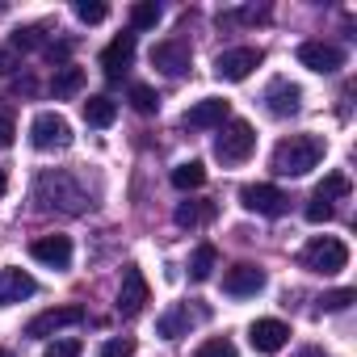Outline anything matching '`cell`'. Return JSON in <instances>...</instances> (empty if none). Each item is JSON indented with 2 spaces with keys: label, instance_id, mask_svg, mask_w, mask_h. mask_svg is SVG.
Masks as SVG:
<instances>
[{
  "label": "cell",
  "instance_id": "cell-1",
  "mask_svg": "<svg viewBox=\"0 0 357 357\" xmlns=\"http://www.w3.org/2000/svg\"><path fill=\"white\" fill-rule=\"evenodd\" d=\"M34 202H43L47 211H59V215H84L89 211V190L68 168H47L34 181Z\"/></svg>",
  "mask_w": 357,
  "mask_h": 357
},
{
  "label": "cell",
  "instance_id": "cell-2",
  "mask_svg": "<svg viewBox=\"0 0 357 357\" xmlns=\"http://www.w3.org/2000/svg\"><path fill=\"white\" fill-rule=\"evenodd\" d=\"M328 155V143L319 135H290L273 147L269 155V168L278 176H307L311 168H319V160Z\"/></svg>",
  "mask_w": 357,
  "mask_h": 357
},
{
  "label": "cell",
  "instance_id": "cell-3",
  "mask_svg": "<svg viewBox=\"0 0 357 357\" xmlns=\"http://www.w3.org/2000/svg\"><path fill=\"white\" fill-rule=\"evenodd\" d=\"M298 265L311 269V273H324V278H336L344 265H349V244L336 240V236H311L298 252Z\"/></svg>",
  "mask_w": 357,
  "mask_h": 357
},
{
  "label": "cell",
  "instance_id": "cell-4",
  "mask_svg": "<svg viewBox=\"0 0 357 357\" xmlns=\"http://www.w3.org/2000/svg\"><path fill=\"white\" fill-rule=\"evenodd\" d=\"M252 151H257V130H252V122H244V118H227V122L219 126L215 155H219L223 164H244Z\"/></svg>",
  "mask_w": 357,
  "mask_h": 357
},
{
  "label": "cell",
  "instance_id": "cell-5",
  "mask_svg": "<svg viewBox=\"0 0 357 357\" xmlns=\"http://www.w3.org/2000/svg\"><path fill=\"white\" fill-rule=\"evenodd\" d=\"M30 143L38 151H68L72 147V122L63 114H55V109H43L30 122Z\"/></svg>",
  "mask_w": 357,
  "mask_h": 357
},
{
  "label": "cell",
  "instance_id": "cell-6",
  "mask_svg": "<svg viewBox=\"0 0 357 357\" xmlns=\"http://www.w3.org/2000/svg\"><path fill=\"white\" fill-rule=\"evenodd\" d=\"M261 47H231L223 55H215V76L227 80V84H240L252 76V68H261Z\"/></svg>",
  "mask_w": 357,
  "mask_h": 357
},
{
  "label": "cell",
  "instance_id": "cell-7",
  "mask_svg": "<svg viewBox=\"0 0 357 357\" xmlns=\"http://www.w3.org/2000/svg\"><path fill=\"white\" fill-rule=\"evenodd\" d=\"M76 324H84V307L68 303V307H51V311L34 315V319L26 324V336L47 340V336H55V332H63V328H76Z\"/></svg>",
  "mask_w": 357,
  "mask_h": 357
},
{
  "label": "cell",
  "instance_id": "cell-8",
  "mask_svg": "<svg viewBox=\"0 0 357 357\" xmlns=\"http://www.w3.org/2000/svg\"><path fill=\"white\" fill-rule=\"evenodd\" d=\"M240 202H244V211H252V215H265V219H278V215H286L290 211V198L278 190V185H244L240 190Z\"/></svg>",
  "mask_w": 357,
  "mask_h": 357
},
{
  "label": "cell",
  "instance_id": "cell-9",
  "mask_svg": "<svg viewBox=\"0 0 357 357\" xmlns=\"http://www.w3.org/2000/svg\"><path fill=\"white\" fill-rule=\"evenodd\" d=\"M190 59H194V51H190L185 38H164V43L151 47V68H160L164 76H185Z\"/></svg>",
  "mask_w": 357,
  "mask_h": 357
},
{
  "label": "cell",
  "instance_id": "cell-10",
  "mask_svg": "<svg viewBox=\"0 0 357 357\" xmlns=\"http://www.w3.org/2000/svg\"><path fill=\"white\" fill-rule=\"evenodd\" d=\"M147 298H151V286H147L143 269H135V265H130V269L122 273V286H118V303H114V307H118V315H126V319H130V315H139V311L147 307Z\"/></svg>",
  "mask_w": 357,
  "mask_h": 357
},
{
  "label": "cell",
  "instance_id": "cell-11",
  "mask_svg": "<svg viewBox=\"0 0 357 357\" xmlns=\"http://www.w3.org/2000/svg\"><path fill=\"white\" fill-rule=\"evenodd\" d=\"M298 63L307 72H319V76H332L344 68V51L336 43H303L298 47Z\"/></svg>",
  "mask_w": 357,
  "mask_h": 357
},
{
  "label": "cell",
  "instance_id": "cell-12",
  "mask_svg": "<svg viewBox=\"0 0 357 357\" xmlns=\"http://www.w3.org/2000/svg\"><path fill=\"white\" fill-rule=\"evenodd\" d=\"M261 290H265V269H257L248 261H240L223 273V294H231V298H257Z\"/></svg>",
  "mask_w": 357,
  "mask_h": 357
},
{
  "label": "cell",
  "instance_id": "cell-13",
  "mask_svg": "<svg viewBox=\"0 0 357 357\" xmlns=\"http://www.w3.org/2000/svg\"><path fill=\"white\" fill-rule=\"evenodd\" d=\"M227 118H231V101H223V97H202L194 109H185L190 130H219Z\"/></svg>",
  "mask_w": 357,
  "mask_h": 357
},
{
  "label": "cell",
  "instance_id": "cell-14",
  "mask_svg": "<svg viewBox=\"0 0 357 357\" xmlns=\"http://www.w3.org/2000/svg\"><path fill=\"white\" fill-rule=\"evenodd\" d=\"M198 319H206V311H190V303H172V307L155 319V332H160L164 340H176V336H190V328H194Z\"/></svg>",
  "mask_w": 357,
  "mask_h": 357
},
{
  "label": "cell",
  "instance_id": "cell-15",
  "mask_svg": "<svg viewBox=\"0 0 357 357\" xmlns=\"http://www.w3.org/2000/svg\"><path fill=\"white\" fill-rule=\"evenodd\" d=\"M130 63H135V34H118L101 51V72H105V80H122Z\"/></svg>",
  "mask_w": 357,
  "mask_h": 357
},
{
  "label": "cell",
  "instance_id": "cell-16",
  "mask_svg": "<svg viewBox=\"0 0 357 357\" xmlns=\"http://www.w3.org/2000/svg\"><path fill=\"white\" fill-rule=\"evenodd\" d=\"M298 105H303V89L298 84H290V80H269V89H265V109L273 114V118H290V114H298Z\"/></svg>",
  "mask_w": 357,
  "mask_h": 357
},
{
  "label": "cell",
  "instance_id": "cell-17",
  "mask_svg": "<svg viewBox=\"0 0 357 357\" xmlns=\"http://www.w3.org/2000/svg\"><path fill=\"white\" fill-rule=\"evenodd\" d=\"M30 257L47 269H68L72 265V240L68 236H43L30 244Z\"/></svg>",
  "mask_w": 357,
  "mask_h": 357
},
{
  "label": "cell",
  "instance_id": "cell-18",
  "mask_svg": "<svg viewBox=\"0 0 357 357\" xmlns=\"http://www.w3.org/2000/svg\"><path fill=\"white\" fill-rule=\"evenodd\" d=\"M38 294V282L26 273V269H0V307H13L22 298H34Z\"/></svg>",
  "mask_w": 357,
  "mask_h": 357
},
{
  "label": "cell",
  "instance_id": "cell-19",
  "mask_svg": "<svg viewBox=\"0 0 357 357\" xmlns=\"http://www.w3.org/2000/svg\"><path fill=\"white\" fill-rule=\"evenodd\" d=\"M286 340H290V328L282 319H257L248 328V344L257 353H278V349H286Z\"/></svg>",
  "mask_w": 357,
  "mask_h": 357
},
{
  "label": "cell",
  "instance_id": "cell-20",
  "mask_svg": "<svg viewBox=\"0 0 357 357\" xmlns=\"http://www.w3.org/2000/svg\"><path fill=\"white\" fill-rule=\"evenodd\" d=\"M215 215H219V206L215 202H206V198H190V202H181L172 211V223L176 227H206V223H215Z\"/></svg>",
  "mask_w": 357,
  "mask_h": 357
},
{
  "label": "cell",
  "instance_id": "cell-21",
  "mask_svg": "<svg viewBox=\"0 0 357 357\" xmlns=\"http://www.w3.org/2000/svg\"><path fill=\"white\" fill-rule=\"evenodd\" d=\"M51 93H55V101H72V97H80V93H84V68H76V63L55 68V76H51Z\"/></svg>",
  "mask_w": 357,
  "mask_h": 357
},
{
  "label": "cell",
  "instance_id": "cell-22",
  "mask_svg": "<svg viewBox=\"0 0 357 357\" xmlns=\"http://www.w3.org/2000/svg\"><path fill=\"white\" fill-rule=\"evenodd\" d=\"M198 185H206V164H202V160H185V164L172 168V190L190 194V190H198Z\"/></svg>",
  "mask_w": 357,
  "mask_h": 357
},
{
  "label": "cell",
  "instance_id": "cell-23",
  "mask_svg": "<svg viewBox=\"0 0 357 357\" xmlns=\"http://www.w3.org/2000/svg\"><path fill=\"white\" fill-rule=\"evenodd\" d=\"M114 118H118V101H114V97L97 93V97L84 101V122H89V126H114Z\"/></svg>",
  "mask_w": 357,
  "mask_h": 357
},
{
  "label": "cell",
  "instance_id": "cell-24",
  "mask_svg": "<svg viewBox=\"0 0 357 357\" xmlns=\"http://www.w3.org/2000/svg\"><path fill=\"white\" fill-rule=\"evenodd\" d=\"M219 265V248L215 244H198L194 257H190V282H206Z\"/></svg>",
  "mask_w": 357,
  "mask_h": 357
},
{
  "label": "cell",
  "instance_id": "cell-25",
  "mask_svg": "<svg viewBox=\"0 0 357 357\" xmlns=\"http://www.w3.org/2000/svg\"><path fill=\"white\" fill-rule=\"evenodd\" d=\"M349 190H353V185H349V176H344V172H328L324 181L315 185V194H311V198H319V202H328V206H332L336 198H349Z\"/></svg>",
  "mask_w": 357,
  "mask_h": 357
},
{
  "label": "cell",
  "instance_id": "cell-26",
  "mask_svg": "<svg viewBox=\"0 0 357 357\" xmlns=\"http://www.w3.org/2000/svg\"><path fill=\"white\" fill-rule=\"evenodd\" d=\"M160 5L155 0H139V5H130V30H155L160 26Z\"/></svg>",
  "mask_w": 357,
  "mask_h": 357
},
{
  "label": "cell",
  "instance_id": "cell-27",
  "mask_svg": "<svg viewBox=\"0 0 357 357\" xmlns=\"http://www.w3.org/2000/svg\"><path fill=\"white\" fill-rule=\"evenodd\" d=\"M126 97H130V105H135L139 114H155V109H160V97H155V89H151V84H130V93H126Z\"/></svg>",
  "mask_w": 357,
  "mask_h": 357
},
{
  "label": "cell",
  "instance_id": "cell-28",
  "mask_svg": "<svg viewBox=\"0 0 357 357\" xmlns=\"http://www.w3.org/2000/svg\"><path fill=\"white\" fill-rule=\"evenodd\" d=\"M194 357H240V353H236V344L227 336H211V340H202L194 349Z\"/></svg>",
  "mask_w": 357,
  "mask_h": 357
},
{
  "label": "cell",
  "instance_id": "cell-29",
  "mask_svg": "<svg viewBox=\"0 0 357 357\" xmlns=\"http://www.w3.org/2000/svg\"><path fill=\"white\" fill-rule=\"evenodd\" d=\"M76 17L84 26H97V22L109 17V5H101V0H76Z\"/></svg>",
  "mask_w": 357,
  "mask_h": 357
},
{
  "label": "cell",
  "instance_id": "cell-30",
  "mask_svg": "<svg viewBox=\"0 0 357 357\" xmlns=\"http://www.w3.org/2000/svg\"><path fill=\"white\" fill-rule=\"evenodd\" d=\"M9 47H13V51H34V47H43V26H22Z\"/></svg>",
  "mask_w": 357,
  "mask_h": 357
},
{
  "label": "cell",
  "instance_id": "cell-31",
  "mask_svg": "<svg viewBox=\"0 0 357 357\" xmlns=\"http://www.w3.org/2000/svg\"><path fill=\"white\" fill-rule=\"evenodd\" d=\"M269 9H236V13H219V26H231V22H244V26H257L265 22Z\"/></svg>",
  "mask_w": 357,
  "mask_h": 357
},
{
  "label": "cell",
  "instance_id": "cell-32",
  "mask_svg": "<svg viewBox=\"0 0 357 357\" xmlns=\"http://www.w3.org/2000/svg\"><path fill=\"white\" fill-rule=\"evenodd\" d=\"M353 298H357V290H349V286H344V290H328V294L319 298V311H344Z\"/></svg>",
  "mask_w": 357,
  "mask_h": 357
},
{
  "label": "cell",
  "instance_id": "cell-33",
  "mask_svg": "<svg viewBox=\"0 0 357 357\" xmlns=\"http://www.w3.org/2000/svg\"><path fill=\"white\" fill-rule=\"evenodd\" d=\"M80 353H84V344L76 336H63V340H51L47 344V357H80Z\"/></svg>",
  "mask_w": 357,
  "mask_h": 357
},
{
  "label": "cell",
  "instance_id": "cell-34",
  "mask_svg": "<svg viewBox=\"0 0 357 357\" xmlns=\"http://www.w3.org/2000/svg\"><path fill=\"white\" fill-rule=\"evenodd\" d=\"M101 357H135V340L130 336H114L101 344Z\"/></svg>",
  "mask_w": 357,
  "mask_h": 357
},
{
  "label": "cell",
  "instance_id": "cell-35",
  "mask_svg": "<svg viewBox=\"0 0 357 357\" xmlns=\"http://www.w3.org/2000/svg\"><path fill=\"white\" fill-rule=\"evenodd\" d=\"M303 219H307V223H328V219H332V206H328V202H319V198H311V202H307V211H303Z\"/></svg>",
  "mask_w": 357,
  "mask_h": 357
},
{
  "label": "cell",
  "instance_id": "cell-36",
  "mask_svg": "<svg viewBox=\"0 0 357 357\" xmlns=\"http://www.w3.org/2000/svg\"><path fill=\"white\" fill-rule=\"evenodd\" d=\"M13 135H17L13 114H9V109H0V147H13Z\"/></svg>",
  "mask_w": 357,
  "mask_h": 357
},
{
  "label": "cell",
  "instance_id": "cell-37",
  "mask_svg": "<svg viewBox=\"0 0 357 357\" xmlns=\"http://www.w3.org/2000/svg\"><path fill=\"white\" fill-rule=\"evenodd\" d=\"M17 68V51L13 47H0V72H13Z\"/></svg>",
  "mask_w": 357,
  "mask_h": 357
},
{
  "label": "cell",
  "instance_id": "cell-38",
  "mask_svg": "<svg viewBox=\"0 0 357 357\" xmlns=\"http://www.w3.org/2000/svg\"><path fill=\"white\" fill-rule=\"evenodd\" d=\"M294 357H332V353H324V349H315V344H307V349H298Z\"/></svg>",
  "mask_w": 357,
  "mask_h": 357
},
{
  "label": "cell",
  "instance_id": "cell-39",
  "mask_svg": "<svg viewBox=\"0 0 357 357\" xmlns=\"http://www.w3.org/2000/svg\"><path fill=\"white\" fill-rule=\"evenodd\" d=\"M5 190H9V176H5V168H0V198H5Z\"/></svg>",
  "mask_w": 357,
  "mask_h": 357
},
{
  "label": "cell",
  "instance_id": "cell-40",
  "mask_svg": "<svg viewBox=\"0 0 357 357\" xmlns=\"http://www.w3.org/2000/svg\"><path fill=\"white\" fill-rule=\"evenodd\" d=\"M0 357H13V353H9V349H0Z\"/></svg>",
  "mask_w": 357,
  "mask_h": 357
}]
</instances>
